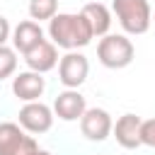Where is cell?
Instances as JSON below:
<instances>
[{"instance_id":"9","label":"cell","mask_w":155,"mask_h":155,"mask_svg":"<svg viewBox=\"0 0 155 155\" xmlns=\"http://www.w3.org/2000/svg\"><path fill=\"white\" fill-rule=\"evenodd\" d=\"M140 121H143V119L136 116V114H124V116L116 121V126H111L114 138H116V143H119L121 148L133 150V148L140 145Z\"/></svg>"},{"instance_id":"10","label":"cell","mask_w":155,"mask_h":155,"mask_svg":"<svg viewBox=\"0 0 155 155\" xmlns=\"http://www.w3.org/2000/svg\"><path fill=\"white\" fill-rule=\"evenodd\" d=\"M24 63H27L29 70H34V73H46V70L56 68V63H58V51H56V46H53L51 41L44 39L41 44H36L31 51L24 53Z\"/></svg>"},{"instance_id":"4","label":"cell","mask_w":155,"mask_h":155,"mask_svg":"<svg viewBox=\"0 0 155 155\" xmlns=\"http://www.w3.org/2000/svg\"><path fill=\"white\" fill-rule=\"evenodd\" d=\"M39 145L31 136H27L17 124H0V155H36Z\"/></svg>"},{"instance_id":"11","label":"cell","mask_w":155,"mask_h":155,"mask_svg":"<svg viewBox=\"0 0 155 155\" xmlns=\"http://www.w3.org/2000/svg\"><path fill=\"white\" fill-rule=\"evenodd\" d=\"M44 78L41 73H34V70H27V73H19L15 80H12V92L22 99V102H36L41 94H44Z\"/></svg>"},{"instance_id":"17","label":"cell","mask_w":155,"mask_h":155,"mask_svg":"<svg viewBox=\"0 0 155 155\" xmlns=\"http://www.w3.org/2000/svg\"><path fill=\"white\" fill-rule=\"evenodd\" d=\"M7 36H10V22H7V19L0 15V46H5Z\"/></svg>"},{"instance_id":"3","label":"cell","mask_w":155,"mask_h":155,"mask_svg":"<svg viewBox=\"0 0 155 155\" xmlns=\"http://www.w3.org/2000/svg\"><path fill=\"white\" fill-rule=\"evenodd\" d=\"M133 53H136L133 44L124 34H107L97 44V58H99V63L107 65V68H114V70L126 68L133 61Z\"/></svg>"},{"instance_id":"16","label":"cell","mask_w":155,"mask_h":155,"mask_svg":"<svg viewBox=\"0 0 155 155\" xmlns=\"http://www.w3.org/2000/svg\"><path fill=\"white\" fill-rule=\"evenodd\" d=\"M140 145L155 148V119L140 121Z\"/></svg>"},{"instance_id":"6","label":"cell","mask_w":155,"mask_h":155,"mask_svg":"<svg viewBox=\"0 0 155 155\" xmlns=\"http://www.w3.org/2000/svg\"><path fill=\"white\" fill-rule=\"evenodd\" d=\"M53 124V111L41 102H27L19 109V126L29 133H46Z\"/></svg>"},{"instance_id":"18","label":"cell","mask_w":155,"mask_h":155,"mask_svg":"<svg viewBox=\"0 0 155 155\" xmlns=\"http://www.w3.org/2000/svg\"><path fill=\"white\" fill-rule=\"evenodd\" d=\"M36 155H51V153H46V150H39V153H36Z\"/></svg>"},{"instance_id":"8","label":"cell","mask_w":155,"mask_h":155,"mask_svg":"<svg viewBox=\"0 0 155 155\" xmlns=\"http://www.w3.org/2000/svg\"><path fill=\"white\" fill-rule=\"evenodd\" d=\"M53 111L58 119L63 121H78L85 111H87V104H85V97L78 92V90H65L56 97L53 102Z\"/></svg>"},{"instance_id":"7","label":"cell","mask_w":155,"mask_h":155,"mask_svg":"<svg viewBox=\"0 0 155 155\" xmlns=\"http://www.w3.org/2000/svg\"><path fill=\"white\" fill-rule=\"evenodd\" d=\"M111 116H109V111H104V109H87L82 116H80V131H82V136L85 138H90V140H104L109 133H111Z\"/></svg>"},{"instance_id":"15","label":"cell","mask_w":155,"mask_h":155,"mask_svg":"<svg viewBox=\"0 0 155 155\" xmlns=\"http://www.w3.org/2000/svg\"><path fill=\"white\" fill-rule=\"evenodd\" d=\"M15 70H17V56H15V48H10V46H0V80L10 78Z\"/></svg>"},{"instance_id":"2","label":"cell","mask_w":155,"mask_h":155,"mask_svg":"<svg viewBox=\"0 0 155 155\" xmlns=\"http://www.w3.org/2000/svg\"><path fill=\"white\" fill-rule=\"evenodd\" d=\"M111 7H114V15H116L119 24L124 27V31L145 34L150 29L153 12H150V2L148 0H114Z\"/></svg>"},{"instance_id":"13","label":"cell","mask_w":155,"mask_h":155,"mask_svg":"<svg viewBox=\"0 0 155 155\" xmlns=\"http://www.w3.org/2000/svg\"><path fill=\"white\" fill-rule=\"evenodd\" d=\"M80 15L87 19V24H90L94 36H107V31L111 27V15H109V10L102 2H87L80 10Z\"/></svg>"},{"instance_id":"5","label":"cell","mask_w":155,"mask_h":155,"mask_svg":"<svg viewBox=\"0 0 155 155\" xmlns=\"http://www.w3.org/2000/svg\"><path fill=\"white\" fill-rule=\"evenodd\" d=\"M87 73H90V63L78 51H68L58 63V78L68 90H78L87 80Z\"/></svg>"},{"instance_id":"12","label":"cell","mask_w":155,"mask_h":155,"mask_svg":"<svg viewBox=\"0 0 155 155\" xmlns=\"http://www.w3.org/2000/svg\"><path fill=\"white\" fill-rule=\"evenodd\" d=\"M44 41V29L39 27V22H34V19H24V22H19L17 27H15V31H12V44H15V51H19L22 56L27 53V51H31L36 44H41Z\"/></svg>"},{"instance_id":"1","label":"cell","mask_w":155,"mask_h":155,"mask_svg":"<svg viewBox=\"0 0 155 155\" xmlns=\"http://www.w3.org/2000/svg\"><path fill=\"white\" fill-rule=\"evenodd\" d=\"M48 34H51V44L53 46H61V48H68V51L82 48L94 39L87 19L80 12L78 15L58 12L53 19H48Z\"/></svg>"},{"instance_id":"14","label":"cell","mask_w":155,"mask_h":155,"mask_svg":"<svg viewBox=\"0 0 155 155\" xmlns=\"http://www.w3.org/2000/svg\"><path fill=\"white\" fill-rule=\"evenodd\" d=\"M29 15L31 19H53L58 15V0H29Z\"/></svg>"}]
</instances>
